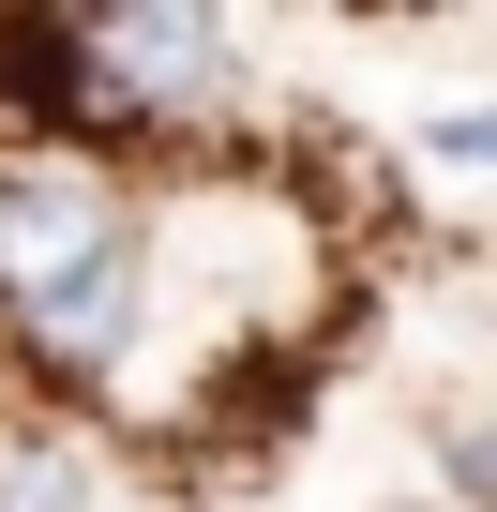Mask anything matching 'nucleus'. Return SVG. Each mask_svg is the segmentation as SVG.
Listing matches in <instances>:
<instances>
[{"label":"nucleus","instance_id":"obj_1","mask_svg":"<svg viewBox=\"0 0 497 512\" xmlns=\"http://www.w3.org/2000/svg\"><path fill=\"white\" fill-rule=\"evenodd\" d=\"M151 332V181L0 151V362L61 407H121Z\"/></svg>","mask_w":497,"mask_h":512},{"label":"nucleus","instance_id":"obj_2","mask_svg":"<svg viewBox=\"0 0 497 512\" xmlns=\"http://www.w3.org/2000/svg\"><path fill=\"white\" fill-rule=\"evenodd\" d=\"M452 497L497 512V422H452Z\"/></svg>","mask_w":497,"mask_h":512}]
</instances>
